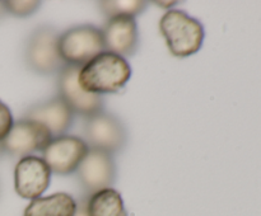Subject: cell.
I'll list each match as a JSON object with an SVG mask.
<instances>
[{
  "instance_id": "cell-9",
  "label": "cell",
  "mask_w": 261,
  "mask_h": 216,
  "mask_svg": "<svg viewBox=\"0 0 261 216\" xmlns=\"http://www.w3.org/2000/svg\"><path fill=\"white\" fill-rule=\"evenodd\" d=\"M51 139L53 136L45 126L32 119L20 118L13 124L2 144L5 154L23 158L42 151Z\"/></svg>"
},
{
  "instance_id": "cell-12",
  "label": "cell",
  "mask_w": 261,
  "mask_h": 216,
  "mask_svg": "<svg viewBox=\"0 0 261 216\" xmlns=\"http://www.w3.org/2000/svg\"><path fill=\"white\" fill-rule=\"evenodd\" d=\"M74 116L75 114L66 106L65 102L59 97H55L31 106L25 111L23 118L38 122L47 129L51 136L58 137L66 135L70 130L74 124Z\"/></svg>"
},
{
  "instance_id": "cell-3",
  "label": "cell",
  "mask_w": 261,
  "mask_h": 216,
  "mask_svg": "<svg viewBox=\"0 0 261 216\" xmlns=\"http://www.w3.org/2000/svg\"><path fill=\"white\" fill-rule=\"evenodd\" d=\"M60 33L51 25H40L31 32L24 47L25 65L40 75H53L65 66L59 53Z\"/></svg>"
},
{
  "instance_id": "cell-7",
  "label": "cell",
  "mask_w": 261,
  "mask_h": 216,
  "mask_svg": "<svg viewBox=\"0 0 261 216\" xmlns=\"http://www.w3.org/2000/svg\"><path fill=\"white\" fill-rule=\"evenodd\" d=\"M75 174L84 195L91 196L105 188H112L117 177L114 155L101 150L89 149L88 154L75 170Z\"/></svg>"
},
{
  "instance_id": "cell-1",
  "label": "cell",
  "mask_w": 261,
  "mask_h": 216,
  "mask_svg": "<svg viewBox=\"0 0 261 216\" xmlns=\"http://www.w3.org/2000/svg\"><path fill=\"white\" fill-rule=\"evenodd\" d=\"M132 73L126 58L103 51L82 66L78 81L87 93L103 96L121 90L132 78Z\"/></svg>"
},
{
  "instance_id": "cell-8",
  "label": "cell",
  "mask_w": 261,
  "mask_h": 216,
  "mask_svg": "<svg viewBox=\"0 0 261 216\" xmlns=\"http://www.w3.org/2000/svg\"><path fill=\"white\" fill-rule=\"evenodd\" d=\"M89 146L82 137L74 135H61L53 137L42 150V159L51 173L68 175L75 173L82 160L88 154Z\"/></svg>"
},
{
  "instance_id": "cell-21",
  "label": "cell",
  "mask_w": 261,
  "mask_h": 216,
  "mask_svg": "<svg viewBox=\"0 0 261 216\" xmlns=\"http://www.w3.org/2000/svg\"><path fill=\"white\" fill-rule=\"evenodd\" d=\"M4 155H5V150H4V147H3L2 141H0V159H2V158L4 157Z\"/></svg>"
},
{
  "instance_id": "cell-6",
  "label": "cell",
  "mask_w": 261,
  "mask_h": 216,
  "mask_svg": "<svg viewBox=\"0 0 261 216\" xmlns=\"http://www.w3.org/2000/svg\"><path fill=\"white\" fill-rule=\"evenodd\" d=\"M81 68L65 65L58 73V97L65 102L66 106L74 114L88 118L97 113L103 112L105 98L98 94L87 93L78 81Z\"/></svg>"
},
{
  "instance_id": "cell-4",
  "label": "cell",
  "mask_w": 261,
  "mask_h": 216,
  "mask_svg": "<svg viewBox=\"0 0 261 216\" xmlns=\"http://www.w3.org/2000/svg\"><path fill=\"white\" fill-rule=\"evenodd\" d=\"M103 51V33L93 24L74 25L59 37V53L65 65L82 68Z\"/></svg>"
},
{
  "instance_id": "cell-2",
  "label": "cell",
  "mask_w": 261,
  "mask_h": 216,
  "mask_svg": "<svg viewBox=\"0 0 261 216\" xmlns=\"http://www.w3.org/2000/svg\"><path fill=\"white\" fill-rule=\"evenodd\" d=\"M160 30L175 57H189L201 48L205 38L203 23L181 9H171L160 20Z\"/></svg>"
},
{
  "instance_id": "cell-5",
  "label": "cell",
  "mask_w": 261,
  "mask_h": 216,
  "mask_svg": "<svg viewBox=\"0 0 261 216\" xmlns=\"http://www.w3.org/2000/svg\"><path fill=\"white\" fill-rule=\"evenodd\" d=\"M83 137L89 149L101 150L111 155L121 152L129 140L124 122L115 114L105 111L86 118Z\"/></svg>"
},
{
  "instance_id": "cell-16",
  "label": "cell",
  "mask_w": 261,
  "mask_h": 216,
  "mask_svg": "<svg viewBox=\"0 0 261 216\" xmlns=\"http://www.w3.org/2000/svg\"><path fill=\"white\" fill-rule=\"evenodd\" d=\"M5 10L9 14L19 18H27L32 15L40 8L41 2L37 0H8L3 2Z\"/></svg>"
},
{
  "instance_id": "cell-15",
  "label": "cell",
  "mask_w": 261,
  "mask_h": 216,
  "mask_svg": "<svg viewBox=\"0 0 261 216\" xmlns=\"http://www.w3.org/2000/svg\"><path fill=\"white\" fill-rule=\"evenodd\" d=\"M148 4L149 3L142 0H103L98 3V8L102 14L109 19L119 15L137 17L147 9Z\"/></svg>"
},
{
  "instance_id": "cell-19",
  "label": "cell",
  "mask_w": 261,
  "mask_h": 216,
  "mask_svg": "<svg viewBox=\"0 0 261 216\" xmlns=\"http://www.w3.org/2000/svg\"><path fill=\"white\" fill-rule=\"evenodd\" d=\"M7 14V10H5L4 8V4H3V2H0V19H2L4 15Z\"/></svg>"
},
{
  "instance_id": "cell-10",
  "label": "cell",
  "mask_w": 261,
  "mask_h": 216,
  "mask_svg": "<svg viewBox=\"0 0 261 216\" xmlns=\"http://www.w3.org/2000/svg\"><path fill=\"white\" fill-rule=\"evenodd\" d=\"M51 169L45 160L28 155L18 160L14 168V188L18 196L25 200L42 197L50 186Z\"/></svg>"
},
{
  "instance_id": "cell-18",
  "label": "cell",
  "mask_w": 261,
  "mask_h": 216,
  "mask_svg": "<svg viewBox=\"0 0 261 216\" xmlns=\"http://www.w3.org/2000/svg\"><path fill=\"white\" fill-rule=\"evenodd\" d=\"M88 195H84L76 201V207L74 216H89L88 213Z\"/></svg>"
},
{
  "instance_id": "cell-11",
  "label": "cell",
  "mask_w": 261,
  "mask_h": 216,
  "mask_svg": "<svg viewBox=\"0 0 261 216\" xmlns=\"http://www.w3.org/2000/svg\"><path fill=\"white\" fill-rule=\"evenodd\" d=\"M106 51L122 57H132L139 48V30L135 17L119 15L109 18L103 25Z\"/></svg>"
},
{
  "instance_id": "cell-14",
  "label": "cell",
  "mask_w": 261,
  "mask_h": 216,
  "mask_svg": "<svg viewBox=\"0 0 261 216\" xmlns=\"http://www.w3.org/2000/svg\"><path fill=\"white\" fill-rule=\"evenodd\" d=\"M89 216H127L124 201L119 191L105 188L88 197Z\"/></svg>"
},
{
  "instance_id": "cell-17",
  "label": "cell",
  "mask_w": 261,
  "mask_h": 216,
  "mask_svg": "<svg viewBox=\"0 0 261 216\" xmlns=\"http://www.w3.org/2000/svg\"><path fill=\"white\" fill-rule=\"evenodd\" d=\"M13 124H14V119H13L9 107L4 102L0 101V141H3L5 136L9 134Z\"/></svg>"
},
{
  "instance_id": "cell-13",
  "label": "cell",
  "mask_w": 261,
  "mask_h": 216,
  "mask_svg": "<svg viewBox=\"0 0 261 216\" xmlns=\"http://www.w3.org/2000/svg\"><path fill=\"white\" fill-rule=\"evenodd\" d=\"M76 201L69 193L59 192L32 200L23 216H74Z\"/></svg>"
},
{
  "instance_id": "cell-20",
  "label": "cell",
  "mask_w": 261,
  "mask_h": 216,
  "mask_svg": "<svg viewBox=\"0 0 261 216\" xmlns=\"http://www.w3.org/2000/svg\"><path fill=\"white\" fill-rule=\"evenodd\" d=\"M155 4H158V5H162V8H163V5H168V8L171 7V5H173L175 4V3H172V2H168V3H163V2H158V3H155Z\"/></svg>"
}]
</instances>
